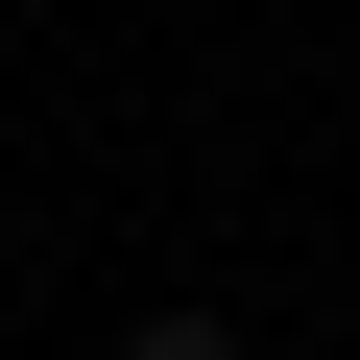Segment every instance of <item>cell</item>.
Here are the masks:
<instances>
[{
	"label": "cell",
	"mask_w": 360,
	"mask_h": 360,
	"mask_svg": "<svg viewBox=\"0 0 360 360\" xmlns=\"http://www.w3.org/2000/svg\"><path fill=\"white\" fill-rule=\"evenodd\" d=\"M144 360H240V336H217V312H144Z\"/></svg>",
	"instance_id": "6da1fadb"
}]
</instances>
